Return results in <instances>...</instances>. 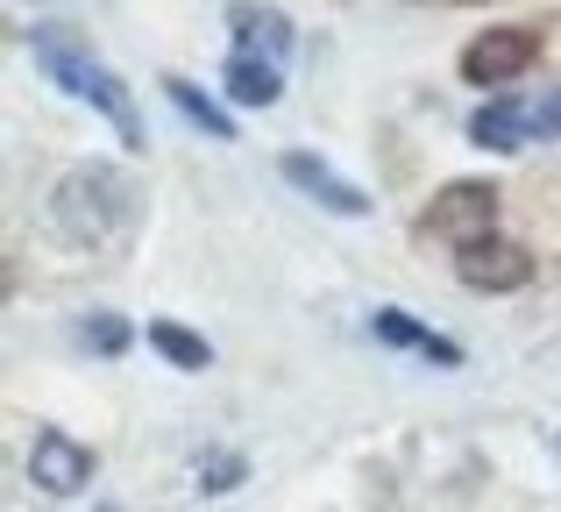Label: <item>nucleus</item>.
Segmentation results:
<instances>
[{
  "mask_svg": "<svg viewBox=\"0 0 561 512\" xmlns=\"http://www.w3.org/2000/svg\"><path fill=\"white\" fill-rule=\"evenodd\" d=\"M28 50H36V65L50 71V86H65L71 100H93L100 114H107L114 128H122L128 150H142V122H136V100L122 93V79H114L107 65H100L93 50H85V36L71 22H36L28 29Z\"/></svg>",
  "mask_w": 561,
  "mask_h": 512,
  "instance_id": "f257e3e1",
  "label": "nucleus"
},
{
  "mask_svg": "<svg viewBox=\"0 0 561 512\" xmlns=\"http://www.w3.org/2000/svg\"><path fill=\"white\" fill-rule=\"evenodd\" d=\"M128 179L114 164H79V171H65L57 179V193H50V221L65 228L71 242H107V236H122V221H128Z\"/></svg>",
  "mask_w": 561,
  "mask_h": 512,
  "instance_id": "f03ea898",
  "label": "nucleus"
},
{
  "mask_svg": "<svg viewBox=\"0 0 561 512\" xmlns=\"http://www.w3.org/2000/svg\"><path fill=\"white\" fill-rule=\"evenodd\" d=\"M426 236H440V242H455V250H469V242H483V236H497V193L483 179H455V185H440L434 193V207H426Z\"/></svg>",
  "mask_w": 561,
  "mask_h": 512,
  "instance_id": "7ed1b4c3",
  "label": "nucleus"
},
{
  "mask_svg": "<svg viewBox=\"0 0 561 512\" xmlns=\"http://www.w3.org/2000/svg\"><path fill=\"white\" fill-rule=\"evenodd\" d=\"M28 485H43L50 499L85 491V485H93V448L71 442L65 428H36V442H28Z\"/></svg>",
  "mask_w": 561,
  "mask_h": 512,
  "instance_id": "20e7f679",
  "label": "nucleus"
},
{
  "mask_svg": "<svg viewBox=\"0 0 561 512\" xmlns=\"http://www.w3.org/2000/svg\"><path fill=\"white\" fill-rule=\"evenodd\" d=\"M534 57H540V29H483L462 50V79L469 86H512Z\"/></svg>",
  "mask_w": 561,
  "mask_h": 512,
  "instance_id": "39448f33",
  "label": "nucleus"
},
{
  "mask_svg": "<svg viewBox=\"0 0 561 512\" xmlns=\"http://www.w3.org/2000/svg\"><path fill=\"white\" fill-rule=\"evenodd\" d=\"M455 277L469 292H519V285H534V257L505 236H483L469 250H455Z\"/></svg>",
  "mask_w": 561,
  "mask_h": 512,
  "instance_id": "423d86ee",
  "label": "nucleus"
},
{
  "mask_svg": "<svg viewBox=\"0 0 561 512\" xmlns=\"http://www.w3.org/2000/svg\"><path fill=\"white\" fill-rule=\"evenodd\" d=\"M277 171H285V185H299V193L320 200L328 214H348V221H363V214H370V193H356V185H348L342 171H328L313 150H285V164H277Z\"/></svg>",
  "mask_w": 561,
  "mask_h": 512,
  "instance_id": "0eeeda50",
  "label": "nucleus"
},
{
  "mask_svg": "<svg viewBox=\"0 0 561 512\" xmlns=\"http://www.w3.org/2000/svg\"><path fill=\"white\" fill-rule=\"evenodd\" d=\"M228 29H234V43H242L249 57H271V65H285L291 57V14L285 8H263V0H234L228 8Z\"/></svg>",
  "mask_w": 561,
  "mask_h": 512,
  "instance_id": "6e6552de",
  "label": "nucleus"
},
{
  "mask_svg": "<svg viewBox=\"0 0 561 512\" xmlns=\"http://www.w3.org/2000/svg\"><path fill=\"white\" fill-rule=\"evenodd\" d=\"M526 136H534V107H519L512 93H497V100H483L477 114H469V143L477 150H526Z\"/></svg>",
  "mask_w": 561,
  "mask_h": 512,
  "instance_id": "1a4fd4ad",
  "label": "nucleus"
},
{
  "mask_svg": "<svg viewBox=\"0 0 561 512\" xmlns=\"http://www.w3.org/2000/svg\"><path fill=\"white\" fill-rule=\"evenodd\" d=\"M220 86H228V100H234V107H277V93H285L277 65H271V57H249V50H234V57H228Z\"/></svg>",
  "mask_w": 561,
  "mask_h": 512,
  "instance_id": "9d476101",
  "label": "nucleus"
},
{
  "mask_svg": "<svg viewBox=\"0 0 561 512\" xmlns=\"http://www.w3.org/2000/svg\"><path fill=\"white\" fill-rule=\"evenodd\" d=\"M164 93H171V107H179L192 128H206V136H214V143H234V114L220 107L214 93H199V86H192V79H164Z\"/></svg>",
  "mask_w": 561,
  "mask_h": 512,
  "instance_id": "9b49d317",
  "label": "nucleus"
},
{
  "mask_svg": "<svg viewBox=\"0 0 561 512\" xmlns=\"http://www.w3.org/2000/svg\"><path fill=\"white\" fill-rule=\"evenodd\" d=\"M150 349L171 363V371H206L214 363V349H206V334L179 328V320H150Z\"/></svg>",
  "mask_w": 561,
  "mask_h": 512,
  "instance_id": "f8f14e48",
  "label": "nucleus"
},
{
  "mask_svg": "<svg viewBox=\"0 0 561 512\" xmlns=\"http://www.w3.org/2000/svg\"><path fill=\"white\" fill-rule=\"evenodd\" d=\"M370 328H377V342H383V349H420V356H426V342H434V328H420V320L398 314V306H377Z\"/></svg>",
  "mask_w": 561,
  "mask_h": 512,
  "instance_id": "ddd939ff",
  "label": "nucleus"
},
{
  "mask_svg": "<svg viewBox=\"0 0 561 512\" xmlns=\"http://www.w3.org/2000/svg\"><path fill=\"white\" fill-rule=\"evenodd\" d=\"M192 470H199V491H214V499H220V491H234V485L249 477V463L234 456V448H206V456L192 463Z\"/></svg>",
  "mask_w": 561,
  "mask_h": 512,
  "instance_id": "4468645a",
  "label": "nucleus"
},
{
  "mask_svg": "<svg viewBox=\"0 0 561 512\" xmlns=\"http://www.w3.org/2000/svg\"><path fill=\"white\" fill-rule=\"evenodd\" d=\"M79 342L100 349V356H122V349H128V320H122V314H93V320L79 328Z\"/></svg>",
  "mask_w": 561,
  "mask_h": 512,
  "instance_id": "2eb2a0df",
  "label": "nucleus"
},
{
  "mask_svg": "<svg viewBox=\"0 0 561 512\" xmlns=\"http://www.w3.org/2000/svg\"><path fill=\"white\" fill-rule=\"evenodd\" d=\"M534 136L561 143V86H554V93H548V100H540V107H534Z\"/></svg>",
  "mask_w": 561,
  "mask_h": 512,
  "instance_id": "dca6fc26",
  "label": "nucleus"
},
{
  "mask_svg": "<svg viewBox=\"0 0 561 512\" xmlns=\"http://www.w3.org/2000/svg\"><path fill=\"white\" fill-rule=\"evenodd\" d=\"M469 8H477V0H469Z\"/></svg>",
  "mask_w": 561,
  "mask_h": 512,
  "instance_id": "f3484780",
  "label": "nucleus"
},
{
  "mask_svg": "<svg viewBox=\"0 0 561 512\" xmlns=\"http://www.w3.org/2000/svg\"><path fill=\"white\" fill-rule=\"evenodd\" d=\"M107 512H114V505H107Z\"/></svg>",
  "mask_w": 561,
  "mask_h": 512,
  "instance_id": "a211bd4d",
  "label": "nucleus"
}]
</instances>
